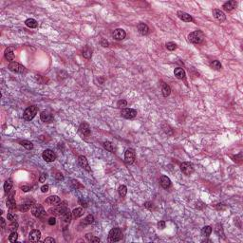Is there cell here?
Here are the masks:
<instances>
[{"mask_svg": "<svg viewBox=\"0 0 243 243\" xmlns=\"http://www.w3.org/2000/svg\"><path fill=\"white\" fill-rule=\"evenodd\" d=\"M205 38V35L204 33L201 32V30H195V32H193L191 33H189L188 35V40L193 44H201L202 42H203V40Z\"/></svg>", "mask_w": 243, "mask_h": 243, "instance_id": "1", "label": "cell"}, {"mask_svg": "<svg viewBox=\"0 0 243 243\" xmlns=\"http://www.w3.org/2000/svg\"><path fill=\"white\" fill-rule=\"evenodd\" d=\"M122 238H123V233H122L121 229L118 228V227H115V228H112L110 230L109 234H108V239L111 242H117L120 241Z\"/></svg>", "mask_w": 243, "mask_h": 243, "instance_id": "2", "label": "cell"}, {"mask_svg": "<svg viewBox=\"0 0 243 243\" xmlns=\"http://www.w3.org/2000/svg\"><path fill=\"white\" fill-rule=\"evenodd\" d=\"M37 111H38V108H37L36 107H34V105H32V107H29L28 108L25 109L24 113H23V118L26 121H32L33 118L36 116Z\"/></svg>", "mask_w": 243, "mask_h": 243, "instance_id": "3", "label": "cell"}, {"mask_svg": "<svg viewBox=\"0 0 243 243\" xmlns=\"http://www.w3.org/2000/svg\"><path fill=\"white\" fill-rule=\"evenodd\" d=\"M32 214L35 217L42 219V217L46 215V211L41 204H34L32 207Z\"/></svg>", "mask_w": 243, "mask_h": 243, "instance_id": "4", "label": "cell"}, {"mask_svg": "<svg viewBox=\"0 0 243 243\" xmlns=\"http://www.w3.org/2000/svg\"><path fill=\"white\" fill-rule=\"evenodd\" d=\"M8 68L11 71L15 72V73H24L25 71H26L25 67L22 66L21 64L17 63V62H11V63L9 64Z\"/></svg>", "mask_w": 243, "mask_h": 243, "instance_id": "5", "label": "cell"}, {"mask_svg": "<svg viewBox=\"0 0 243 243\" xmlns=\"http://www.w3.org/2000/svg\"><path fill=\"white\" fill-rule=\"evenodd\" d=\"M42 157L44 159V161H47V163H53V161L56 160V154L55 152H53L51 149H46V150L43 152Z\"/></svg>", "mask_w": 243, "mask_h": 243, "instance_id": "6", "label": "cell"}, {"mask_svg": "<svg viewBox=\"0 0 243 243\" xmlns=\"http://www.w3.org/2000/svg\"><path fill=\"white\" fill-rule=\"evenodd\" d=\"M180 170L186 176H190L191 174L194 172V165L191 163H188V161H185V163H182L180 164Z\"/></svg>", "mask_w": 243, "mask_h": 243, "instance_id": "7", "label": "cell"}, {"mask_svg": "<svg viewBox=\"0 0 243 243\" xmlns=\"http://www.w3.org/2000/svg\"><path fill=\"white\" fill-rule=\"evenodd\" d=\"M135 150L132 148L126 149V153H124V161L127 164H132L135 161Z\"/></svg>", "mask_w": 243, "mask_h": 243, "instance_id": "8", "label": "cell"}, {"mask_svg": "<svg viewBox=\"0 0 243 243\" xmlns=\"http://www.w3.org/2000/svg\"><path fill=\"white\" fill-rule=\"evenodd\" d=\"M67 206L66 205H57L53 208H51V209L48 210V213L51 214V215H54V216H62V214L64 213V211L67 209Z\"/></svg>", "mask_w": 243, "mask_h": 243, "instance_id": "9", "label": "cell"}, {"mask_svg": "<svg viewBox=\"0 0 243 243\" xmlns=\"http://www.w3.org/2000/svg\"><path fill=\"white\" fill-rule=\"evenodd\" d=\"M121 115L126 119H133L137 116V111L132 108H124V109H122Z\"/></svg>", "mask_w": 243, "mask_h": 243, "instance_id": "10", "label": "cell"}, {"mask_svg": "<svg viewBox=\"0 0 243 243\" xmlns=\"http://www.w3.org/2000/svg\"><path fill=\"white\" fill-rule=\"evenodd\" d=\"M78 163H79V165L83 168V169H85L86 171H88V172H90L91 169H90L89 167V164H88V161L86 160V158L85 156L81 155L78 157Z\"/></svg>", "mask_w": 243, "mask_h": 243, "instance_id": "11", "label": "cell"}, {"mask_svg": "<svg viewBox=\"0 0 243 243\" xmlns=\"http://www.w3.org/2000/svg\"><path fill=\"white\" fill-rule=\"evenodd\" d=\"M79 130H80V132L86 137H89L90 134H91V130H90V127L88 126V124L86 123V122L81 123L80 126H79Z\"/></svg>", "mask_w": 243, "mask_h": 243, "instance_id": "12", "label": "cell"}, {"mask_svg": "<svg viewBox=\"0 0 243 243\" xmlns=\"http://www.w3.org/2000/svg\"><path fill=\"white\" fill-rule=\"evenodd\" d=\"M213 15L217 21H219V22H224L226 19L225 14H224L222 11L219 10V9H215V10H213Z\"/></svg>", "mask_w": 243, "mask_h": 243, "instance_id": "13", "label": "cell"}, {"mask_svg": "<svg viewBox=\"0 0 243 243\" xmlns=\"http://www.w3.org/2000/svg\"><path fill=\"white\" fill-rule=\"evenodd\" d=\"M112 35H113V38L116 39V40H123L126 38V32H124L123 29H116L114 30L113 33H112Z\"/></svg>", "mask_w": 243, "mask_h": 243, "instance_id": "14", "label": "cell"}, {"mask_svg": "<svg viewBox=\"0 0 243 243\" xmlns=\"http://www.w3.org/2000/svg\"><path fill=\"white\" fill-rule=\"evenodd\" d=\"M40 238H41V232L39 230H32V232L30 233L29 235V238L30 241L32 242H37L40 240Z\"/></svg>", "mask_w": 243, "mask_h": 243, "instance_id": "15", "label": "cell"}, {"mask_svg": "<svg viewBox=\"0 0 243 243\" xmlns=\"http://www.w3.org/2000/svg\"><path fill=\"white\" fill-rule=\"evenodd\" d=\"M160 184H161V186L163 189H168V188L171 187V184H172V182H171V180H170V179L168 177L161 176V180H160Z\"/></svg>", "mask_w": 243, "mask_h": 243, "instance_id": "16", "label": "cell"}, {"mask_svg": "<svg viewBox=\"0 0 243 243\" xmlns=\"http://www.w3.org/2000/svg\"><path fill=\"white\" fill-rule=\"evenodd\" d=\"M177 15H178V17H179L180 20L184 21V22H192V21H193V18H192L191 15L188 14H186V12L182 11H178Z\"/></svg>", "mask_w": 243, "mask_h": 243, "instance_id": "17", "label": "cell"}, {"mask_svg": "<svg viewBox=\"0 0 243 243\" xmlns=\"http://www.w3.org/2000/svg\"><path fill=\"white\" fill-rule=\"evenodd\" d=\"M40 118H41V120L43 122H45V123H49V122H52L53 121V116H52L51 113H49V111H42L41 114H40Z\"/></svg>", "mask_w": 243, "mask_h": 243, "instance_id": "18", "label": "cell"}, {"mask_svg": "<svg viewBox=\"0 0 243 243\" xmlns=\"http://www.w3.org/2000/svg\"><path fill=\"white\" fill-rule=\"evenodd\" d=\"M45 202L49 205H54L55 206V205H58L59 203H60L61 199L58 196H51V197H49L46 199Z\"/></svg>", "mask_w": 243, "mask_h": 243, "instance_id": "19", "label": "cell"}, {"mask_svg": "<svg viewBox=\"0 0 243 243\" xmlns=\"http://www.w3.org/2000/svg\"><path fill=\"white\" fill-rule=\"evenodd\" d=\"M5 58L7 59L8 61H14V49L11 48V47H9L5 49L4 52Z\"/></svg>", "mask_w": 243, "mask_h": 243, "instance_id": "20", "label": "cell"}, {"mask_svg": "<svg viewBox=\"0 0 243 243\" xmlns=\"http://www.w3.org/2000/svg\"><path fill=\"white\" fill-rule=\"evenodd\" d=\"M236 5H238L236 1H235V0H230V1L224 3L222 8L227 11H231L234 10V9H236Z\"/></svg>", "mask_w": 243, "mask_h": 243, "instance_id": "21", "label": "cell"}, {"mask_svg": "<svg viewBox=\"0 0 243 243\" xmlns=\"http://www.w3.org/2000/svg\"><path fill=\"white\" fill-rule=\"evenodd\" d=\"M71 216H72V213H71L70 210L68 209V208H67V209L64 211V213L62 214L61 217H62V219H63L64 222L70 223V220H71Z\"/></svg>", "mask_w": 243, "mask_h": 243, "instance_id": "22", "label": "cell"}, {"mask_svg": "<svg viewBox=\"0 0 243 243\" xmlns=\"http://www.w3.org/2000/svg\"><path fill=\"white\" fill-rule=\"evenodd\" d=\"M14 193H12V194L10 196V197L8 198L7 201H6V204H7V207L10 208V209H15L16 208V203H15V200H14Z\"/></svg>", "mask_w": 243, "mask_h": 243, "instance_id": "23", "label": "cell"}, {"mask_svg": "<svg viewBox=\"0 0 243 243\" xmlns=\"http://www.w3.org/2000/svg\"><path fill=\"white\" fill-rule=\"evenodd\" d=\"M138 30L142 35H146V34L149 33V28L144 23H140L138 25Z\"/></svg>", "mask_w": 243, "mask_h": 243, "instance_id": "24", "label": "cell"}, {"mask_svg": "<svg viewBox=\"0 0 243 243\" xmlns=\"http://www.w3.org/2000/svg\"><path fill=\"white\" fill-rule=\"evenodd\" d=\"M174 75H175L178 79H184L185 77V71L182 68H177L174 70Z\"/></svg>", "mask_w": 243, "mask_h": 243, "instance_id": "25", "label": "cell"}, {"mask_svg": "<svg viewBox=\"0 0 243 243\" xmlns=\"http://www.w3.org/2000/svg\"><path fill=\"white\" fill-rule=\"evenodd\" d=\"M25 24H26L27 27L30 28V29H36L38 27V22L35 19H32V18H29L25 21Z\"/></svg>", "mask_w": 243, "mask_h": 243, "instance_id": "26", "label": "cell"}, {"mask_svg": "<svg viewBox=\"0 0 243 243\" xmlns=\"http://www.w3.org/2000/svg\"><path fill=\"white\" fill-rule=\"evenodd\" d=\"M12 189V180L11 179L7 180L4 183V191H5V194L8 195L9 193L11 191Z\"/></svg>", "mask_w": 243, "mask_h": 243, "instance_id": "27", "label": "cell"}, {"mask_svg": "<svg viewBox=\"0 0 243 243\" xmlns=\"http://www.w3.org/2000/svg\"><path fill=\"white\" fill-rule=\"evenodd\" d=\"M83 56L86 59H90L92 56V49H90L88 46H86L83 49Z\"/></svg>", "mask_w": 243, "mask_h": 243, "instance_id": "28", "label": "cell"}, {"mask_svg": "<svg viewBox=\"0 0 243 243\" xmlns=\"http://www.w3.org/2000/svg\"><path fill=\"white\" fill-rule=\"evenodd\" d=\"M161 92H163V95L164 96V97H167V96H169L170 93H171L170 86H168L167 84L163 83V88H161Z\"/></svg>", "mask_w": 243, "mask_h": 243, "instance_id": "29", "label": "cell"}, {"mask_svg": "<svg viewBox=\"0 0 243 243\" xmlns=\"http://www.w3.org/2000/svg\"><path fill=\"white\" fill-rule=\"evenodd\" d=\"M103 145H104V147L107 149V151L112 152V153L115 152V146L111 142H105L104 144H103Z\"/></svg>", "mask_w": 243, "mask_h": 243, "instance_id": "30", "label": "cell"}, {"mask_svg": "<svg viewBox=\"0 0 243 243\" xmlns=\"http://www.w3.org/2000/svg\"><path fill=\"white\" fill-rule=\"evenodd\" d=\"M212 233V227L211 226H204L203 228L201 229V235L205 236V238H207V236H209Z\"/></svg>", "mask_w": 243, "mask_h": 243, "instance_id": "31", "label": "cell"}, {"mask_svg": "<svg viewBox=\"0 0 243 243\" xmlns=\"http://www.w3.org/2000/svg\"><path fill=\"white\" fill-rule=\"evenodd\" d=\"M32 206L33 205L30 203V202H26V203H22L21 205H19V210L21 212H27V211H29Z\"/></svg>", "mask_w": 243, "mask_h": 243, "instance_id": "32", "label": "cell"}, {"mask_svg": "<svg viewBox=\"0 0 243 243\" xmlns=\"http://www.w3.org/2000/svg\"><path fill=\"white\" fill-rule=\"evenodd\" d=\"M19 144H20V145H22L23 147L28 149V150H30V149L33 148V144H32V142H30L29 141H26V140H24V141H20Z\"/></svg>", "mask_w": 243, "mask_h": 243, "instance_id": "33", "label": "cell"}, {"mask_svg": "<svg viewBox=\"0 0 243 243\" xmlns=\"http://www.w3.org/2000/svg\"><path fill=\"white\" fill-rule=\"evenodd\" d=\"M84 215V210L82 208H75L73 211H72V216L74 219H78V217H82Z\"/></svg>", "mask_w": 243, "mask_h": 243, "instance_id": "34", "label": "cell"}, {"mask_svg": "<svg viewBox=\"0 0 243 243\" xmlns=\"http://www.w3.org/2000/svg\"><path fill=\"white\" fill-rule=\"evenodd\" d=\"M215 231H216L217 235L219 236H224L223 234V228H222V224L217 223L216 225V228H215Z\"/></svg>", "mask_w": 243, "mask_h": 243, "instance_id": "35", "label": "cell"}, {"mask_svg": "<svg viewBox=\"0 0 243 243\" xmlns=\"http://www.w3.org/2000/svg\"><path fill=\"white\" fill-rule=\"evenodd\" d=\"M118 192H119L120 197H122V198L126 197V193H127V188H126V185H121L120 187H119V189H118Z\"/></svg>", "mask_w": 243, "mask_h": 243, "instance_id": "36", "label": "cell"}, {"mask_svg": "<svg viewBox=\"0 0 243 243\" xmlns=\"http://www.w3.org/2000/svg\"><path fill=\"white\" fill-rule=\"evenodd\" d=\"M211 67H212V68H214V70H220L221 68H222V66H221L220 62L217 61V60H215V61L212 62Z\"/></svg>", "mask_w": 243, "mask_h": 243, "instance_id": "37", "label": "cell"}, {"mask_svg": "<svg viewBox=\"0 0 243 243\" xmlns=\"http://www.w3.org/2000/svg\"><path fill=\"white\" fill-rule=\"evenodd\" d=\"M93 222H94V217L92 215H88L85 219V220L83 221L82 224H84V225H88V224H92Z\"/></svg>", "mask_w": 243, "mask_h": 243, "instance_id": "38", "label": "cell"}, {"mask_svg": "<svg viewBox=\"0 0 243 243\" xmlns=\"http://www.w3.org/2000/svg\"><path fill=\"white\" fill-rule=\"evenodd\" d=\"M17 239H18V234L16 233V231L11 232V235L9 236V241L11 242V243H14V242L16 241Z\"/></svg>", "mask_w": 243, "mask_h": 243, "instance_id": "39", "label": "cell"}, {"mask_svg": "<svg viewBox=\"0 0 243 243\" xmlns=\"http://www.w3.org/2000/svg\"><path fill=\"white\" fill-rule=\"evenodd\" d=\"M86 239H88L89 242H100V241H101L99 238L93 236L92 235H90V234H88V235L86 236Z\"/></svg>", "mask_w": 243, "mask_h": 243, "instance_id": "40", "label": "cell"}, {"mask_svg": "<svg viewBox=\"0 0 243 243\" xmlns=\"http://www.w3.org/2000/svg\"><path fill=\"white\" fill-rule=\"evenodd\" d=\"M17 215H15L14 213H8L7 215V219L8 220H10L11 221V222H14V221H16L17 220Z\"/></svg>", "mask_w": 243, "mask_h": 243, "instance_id": "41", "label": "cell"}, {"mask_svg": "<svg viewBox=\"0 0 243 243\" xmlns=\"http://www.w3.org/2000/svg\"><path fill=\"white\" fill-rule=\"evenodd\" d=\"M166 49H168V51H175V49H177V45L175 44V43H173V42H168L166 43Z\"/></svg>", "mask_w": 243, "mask_h": 243, "instance_id": "42", "label": "cell"}, {"mask_svg": "<svg viewBox=\"0 0 243 243\" xmlns=\"http://www.w3.org/2000/svg\"><path fill=\"white\" fill-rule=\"evenodd\" d=\"M18 228V223H17V221H14V222H11V224L10 226H9V230L11 232H14V231H16Z\"/></svg>", "mask_w": 243, "mask_h": 243, "instance_id": "43", "label": "cell"}, {"mask_svg": "<svg viewBox=\"0 0 243 243\" xmlns=\"http://www.w3.org/2000/svg\"><path fill=\"white\" fill-rule=\"evenodd\" d=\"M126 105H127V102L126 101V100H120V101H118V103H117V107L119 108L126 107Z\"/></svg>", "mask_w": 243, "mask_h": 243, "instance_id": "44", "label": "cell"}, {"mask_svg": "<svg viewBox=\"0 0 243 243\" xmlns=\"http://www.w3.org/2000/svg\"><path fill=\"white\" fill-rule=\"evenodd\" d=\"M47 178H48V176H47V174H46V173H42L41 175H40L39 182H46V180H47Z\"/></svg>", "mask_w": 243, "mask_h": 243, "instance_id": "45", "label": "cell"}, {"mask_svg": "<svg viewBox=\"0 0 243 243\" xmlns=\"http://www.w3.org/2000/svg\"><path fill=\"white\" fill-rule=\"evenodd\" d=\"M144 207L147 208V209H149V210H152V209H153V207H154V204L152 203V202H150V201H147V202H145V203H144Z\"/></svg>", "mask_w": 243, "mask_h": 243, "instance_id": "46", "label": "cell"}, {"mask_svg": "<svg viewBox=\"0 0 243 243\" xmlns=\"http://www.w3.org/2000/svg\"><path fill=\"white\" fill-rule=\"evenodd\" d=\"M158 228L161 229V230L164 229V228H165V222H164L163 220L159 221V222H158Z\"/></svg>", "mask_w": 243, "mask_h": 243, "instance_id": "47", "label": "cell"}, {"mask_svg": "<svg viewBox=\"0 0 243 243\" xmlns=\"http://www.w3.org/2000/svg\"><path fill=\"white\" fill-rule=\"evenodd\" d=\"M55 178H56V180H59V182H61V180H64V176L62 175V173H56V175H55Z\"/></svg>", "mask_w": 243, "mask_h": 243, "instance_id": "48", "label": "cell"}, {"mask_svg": "<svg viewBox=\"0 0 243 243\" xmlns=\"http://www.w3.org/2000/svg\"><path fill=\"white\" fill-rule=\"evenodd\" d=\"M71 184L73 185V187L74 188H79V187H81V185H80V183L77 182V180H71Z\"/></svg>", "mask_w": 243, "mask_h": 243, "instance_id": "49", "label": "cell"}, {"mask_svg": "<svg viewBox=\"0 0 243 243\" xmlns=\"http://www.w3.org/2000/svg\"><path fill=\"white\" fill-rule=\"evenodd\" d=\"M21 189H22V191L24 192H29L32 190V187L29 185H23V186H21Z\"/></svg>", "mask_w": 243, "mask_h": 243, "instance_id": "50", "label": "cell"}, {"mask_svg": "<svg viewBox=\"0 0 243 243\" xmlns=\"http://www.w3.org/2000/svg\"><path fill=\"white\" fill-rule=\"evenodd\" d=\"M49 186L48 184H45V185H43L42 187H41V191L43 193H47L49 191Z\"/></svg>", "mask_w": 243, "mask_h": 243, "instance_id": "51", "label": "cell"}, {"mask_svg": "<svg viewBox=\"0 0 243 243\" xmlns=\"http://www.w3.org/2000/svg\"><path fill=\"white\" fill-rule=\"evenodd\" d=\"M45 243H54L55 242V239L53 238H45V240H44Z\"/></svg>", "mask_w": 243, "mask_h": 243, "instance_id": "52", "label": "cell"}, {"mask_svg": "<svg viewBox=\"0 0 243 243\" xmlns=\"http://www.w3.org/2000/svg\"><path fill=\"white\" fill-rule=\"evenodd\" d=\"M48 222H49V225H55V224H56V219H55V217H51V219H49Z\"/></svg>", "mask_w": 243, "mask_h": 243, "instance_id": "53", "label": "cell"}, {"mask_svg": "<svg viewBox=\"0 0 243 243\" xmlns=\"http://www.w3.org/2000/svg\"><path fill=\"white\" fill-rule=\"evenodd\" d=\"M101 44H102V46H103V47H108V45H109V43H108L105 39H102Z\"/></svg>", "mask_w": 243, "mask_h": 243, "instance_id": "54", "label": "cell"}, {"mask_svg": "<svg viewBox=\"0 0 243 243\" xmlns=\"http://www.w3.org/2000/svg\"><path fill=\"white\" fill-rule=\"evenodd\" d=\"M5 227H6L5 219H3V217H2V219H1V228H3V229H4Z\"/></svg>", "mask_w": 243, "mask_h": 243, "instance_id": "55", "label": "cell"}]
</instances>
